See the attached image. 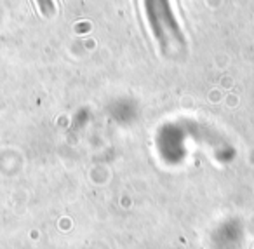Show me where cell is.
I'll list each match as a JSON object with an SVG mask.
<instances>
[{"mask_svg": "<svg viewBox=\"0 0 254 249\" xmlns=\"http://www.w3.org/2000/svg\"><path fill=\"white\" fill-rule=\"evenodd\" d=\"M37 4H39L40 11L46 12V14H51L54 11V4L53 0H37Z\"/></svg>", "mask_w": 254, "mask_h": 249, "instance_id": "cell-2", "label": "cell"}, {"mask_svg": "<svg viewBox=\"0 0 254 249\" xmlns=\"http://www.w3.org/2000/svg\"><path fill=\"white\" fill-rule=\"evenodd\" d=\"M145 9L153 33L160 42H166L169 46L181 42V33L171 11L169 0H145Z\"/></svg>", "mask_w": 254, "mask_h": 249, "instance_id": "cell-1", "label": "cell"}]
</instances>
